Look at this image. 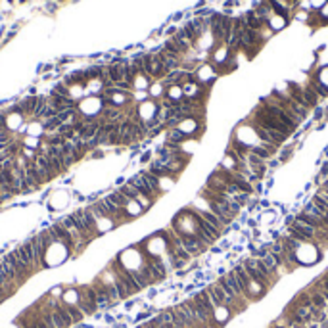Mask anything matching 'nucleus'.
Returning a JSON list of instances; mask_svg holds the SVG:
<instances>
[{"mask_svg":"<svg viewBox=\"0 0 328 328\" xmlns=\"http://www.w3.org/2000/svg\"><path fill=\"white\" fill-rule=\"evenodd\" d=\"M79 309L85 313V315H92L98 311L96 303V292L92 286H81L79 288Z\"/></svg>","mask_w":328,"mask_h":328,"instance_id":"nucleus-1","label":"nucleus"},{"mask_svg":"<svg viewBox=\"0 0 328 328\" xmlns=\"http://www.w3.org/2000/svg\"><path fill=\"white\" fill-rule=\"evenodd\" d=\"M50 236L54 238V242H60L62 246H66L68 248V251H73L75 248H77V242H75V238H73V234L62 225V223H56V225H52L48 229Z\"/></svg>","mask_w":328,"mask_h":328,"instance_id":"nucleus-2","label":"nucleus"},{"mask_svg":"<svg viewBox=\"0 0 328 328\" xmlns=\"http://www.w3.org/2000/svg\"><path fill=\"white\" fill-rule=\"evenodd\" d=\"M242 267L246 269V272L250 275V279L251 280H255V282H259L261 286H265V288H270L272 284H275V280H270V279H267L263 272H261L257 267H255V259L253 257H248V259H244L242 261Z\"/></svg>","mask_w":328,"mask_h":328,"instance_id":"nucleus-3","label":"nucleus"},{"mask_svg":"<svg viewBox=\"0 0 328 328\" xmlns=\"http://www.w3.org/2000/svg\"><path fill=\"white\" fill-rule=\"evenodd\" d=\"M129 184H131V186H135L138 192L142 194V196H146L148 200H152V202H154L155 196H157V194H155L154 190L150 188V184H148V181H146L144 177H142V173H138L136 177H133V179L129 181Z\"/></svg>","mask_w":328,"mask_h":328,"instance_id":"nucleus-4","label":"nucleus"},{"mask_svg":"<svg viewBox=\"0 0 328 328\" xmlns=\"http://www.w3.org/2000/svg\"><path fill=\"white\" fill-rule=\"evenodd\" d=\"M198 213H200V217H202L203 221H207V223H209V225H213L215 229H219V231H221V232H225V229H227V227L223 225L221 219H219V217H217L215 213L205 211V209H203V211H198Z\"/></svg>","mask_w":328,"mask_h":328,"instance_id":"nucleus-5","label":"nucleus"},{"mask_svg":"<svg viewBox=\"0 0 328 328\" xmlns=\"http://www.w3.org/2000/svg\"><path fill=\"white\" fill-rule=\"evenodd\" d=\"M227 282L231 284V288L234 290V294H236V298L238 299H246L244 298V290H242L240 282H238V279H236V275H234V270H231L229 275H227ZM248 301V299H246Z\"/></svg>","mask_w":328,"mask_h":328,"instance_id":"nucleus-6","label":"nucleus"},{"mask_svg":"<svg viewBox=\"0 0 328 328\" xmlns=\"http://www.w3.org/2000/svg\"><path fill=\"white\" fill-rule=\"evenodd\" d=\"M66 305V309H68L69 317H71V320H73V324H79V322H83V318L87 317L81 309H79V305H68V303H64Z\"/></svg>","mask_w":328,"mask_h":328,"instance_id":"nucleus-7","label":"nucleus"},{"mask_svg":"<svg viewBox=\"0 0 328 328\" xmlns=\"http://www.w3.org/2000/svg\"><path fill=\"white\" fill-rule=\"evenodd\" d=\"M142 177H144L146 181H148L150 188H152L155 194H159V177H155V175L150 173V171H142Z\"/></svg>","mask_w":328,"mask_h":328,"instance_id":"nucleus-8","label":"nucleus"},{"mask_svg":"<svg viewBox=\"0 0 328 328\" xmlns=\"http://www.w3.org/2000/svg\"><path fill=\"white\" fill-rule=\"evenodd\" d=\"M294 303H296V305H301V307H311V305H313L311 294H309V292H301L298 298L294 299Z\"/></svg>","mask_w":328,"mask_h":328,"instance_id":"nucleus-9","label":"nucleus"},{"mask_svg":"<svg viewBox=\"0 0 328 328\" xmlns=\"http://www.w3.org/2000/svg\"><path fill=\"white\" fill-rule=\"evenodd\" d=\"M217 284L221 286L223 292H225V294H227V296H229L231 299H238V298H236V294H234V290L231 288V284L227 282V277H221V279L217 280Z\"/></svg>","mask_w":328,"mask_h":328,"instance_id":"nucleus-10","label":"nucleus"},{"mask_svg":"<svg viewBox=\"0 0 328 328\" xmlns=\"http://www.w3.org/2000/svg\"><path fill=\"white\" fill-rule=\"evenodd\" d=\"M186 140V135H184L181 129H173L171 133H169V142H173V144H181Z\"/></svg>","mask_w":328,"mask_h":328,"instance_id":"nucleus-11","label":"nucleus"},{"mask_svg":"<svg viewBox=\"0 0 328 328\" xmlns=\"http://www.w3.org/2000/svg\"><path fill=\"white\" fill-rule=\"evenodd\" d=\"M290 155H292V150H290V148H286V150H282V152H280V161H286V159H288Z\"/></svg>","mask_w":328,"mask_h":328,"instance_id":"nucleus-12","label":"nucleus"}]
</instances>
